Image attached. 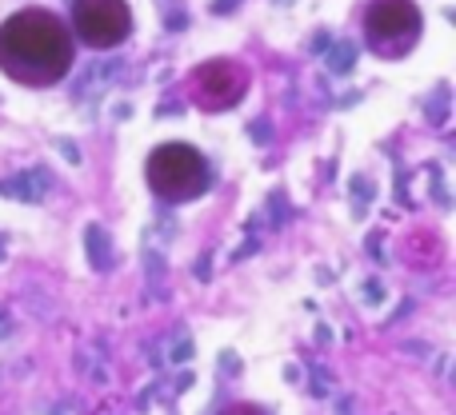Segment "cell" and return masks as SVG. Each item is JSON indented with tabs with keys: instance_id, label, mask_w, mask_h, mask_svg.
Segmentation results:
<instances>
[{
	"instance_id": "cell-1",
	"label": "cell",
	"mask_w": 456,
	"mask_h": 415,
	"mask_svg": "<svg viewBox=\"0 0 456 415\" xmlns=\"http://www.w3.org/2000/svg\"><path fill=\"white\" fill-rule=\"evenodd\" d=\"M68 60H73L68 37L49 13H20L0 28V64L25 84L61 80Z\"/></svg>"
},
{
	"instance_id": "cell-2",
	"label": "cell",
	"mask_w": 456,
	"mask_h": 415,
	"mask_svg": "<svg viewBox=\"0 0 456 415\" xmlns=\"http://www.w3.org/2000/svg\"><path fill=\"white\" fill-rule=\"evenodd\" d=\"M148 184L164 200H192L209 188V164L197 148L188 144H164L148 160Z\"/></svg>"
},
{
	"instance_id": "cell-3",
	"label": "cell",
	"mask_w": 456,
	"mask_h": 415,
	"mask_svg": "<svg viewBox=\"0 0 456 415\" xmlns=\"http://www.w3.org/2000/svg\"><path fill=\"white\" fill-rule=\"evenodd\" d=\"M76 28L92 49H112L128 32V8H124V0H80Z\"/></svg>"
},
{
	"instance_id": "cell-4",
	"label": "cell",
	"mask_w": 456,
	"mask_h": 415,
	"mask_svg": "<svg viewBox=\"0 0 456 415\" xmlns=\"http://www.w3.org/2000/svg\"><path fill=\"white\" fill-rule=\"evenodd\" d=\"M417 25H420V16L408 0H381L369 16V37L381 52L388 44V37H400V49H408L412 37H417Z\"/></svg>"
},
{
	"instance_id": "cell-5",
	"label": "cell",
	"mask_w": 456,
	"mask_h": 415,
	"mask_svg": "<svg viewBox=\"0 0 456 415\" xmlns=\"http://www.w3.org/2000/svg\"><path fill=\"white\" fill-rule=\"evenodd\" d=\"M245 92V72L236 64H204L197 72V100L204 108H228Z\"/></svg>"
},
{
	"instance_id": "cell-6",
	"label": "cell",
	"mask_w": 456,
	"mask_h": 415,
	"mask_svg": "<svg viewBox=\"0 0 456 415\" xmlns=\"http://www.w3.org/2000/svg\"><path fill=\"white\" fill-rule=\"evenodd\" d=\"M52 176L44 168H28V172H16L8 180H0V196H13V200H28V204H37L40 196L49 192Z\"/></svg>"
},
{
	"instance_id": "cell-7",
	"label": "cell",
	"mask_w": 456,
	"mask_h": 415,
	"mask_svg": "<svg viewBox=\"0 0 456 415\" xmlns=\"http://www.w3.org/2000/svg\"><path fill=\"white\" fill-rule=\"evenodd\" d=\"M85 240H88V260H92V268L104 272V268L112 264V256H109V236H104V228H100V224H88Z\"/></svg>"
},
{
	"instance_id": "cell-8",
	"label": "cell",
	"mask_w": 456,
	"mask_h": 415,
	"mask_svg": "<svg viewBox=\"0 0 456 415\" xmlns=\"http://www.w3.org/2000/svg\"><path fill=\"white\" fill-rule=\"evenodd\" d=\"M328 68L333 72H348L352 68V44H328Z\"/></svg>"
},
{
	"instance_id": "cell-9",
	"label": "cell",
	"mask_w": 456,
	"mask_h": 415,
	"mask_svg": "<svg viewBox=\"0 0 456 415\" xmlns=\"http://www.w3.org/2000/svg\"><path fill=\"white\" fill-rule=\"evenodd\" d=\"M188 355H192V343H188V336H180V340H176V347L168 352V359H188Z\"/></svg>"
},
{
	"instance_id": "cell-10",
	"label": "cell",
	"mask_w": 456,
	"mask_h": 415,
	"mask_svg": "<svg viewBox=\"0 0 456 415\" xmlns=\"http://www.w3.org/2000/svg\"><path fill=\"white\" fill-rule=\"evenodd\" d=\"M352 192H357V208H364L369 204V196H372V188H369V180H357L352 184Z\"/></svg>"
},
{
	"instance_id": "cell-11",
	"label": "cell",
	"mask_w": 456,
	"mask_h": 415,
	"mask_svg": "<svg viewBox=\"0 0 456 415\" xmlns=\"http://www.w3.org/2000/svg\"><path fill=\"white\" fill-rule=\"evenodd\" d=\"M224 415H264V411H260L257 403H233V407H228Z\"/></svg>"
},
{
	"instance_id": "cell-12",
	"label": "cell",
	"mask_w": 456,
	"mask_h": 415,
	"mask_svg": "<svg viewBox=\"0 0 456 415\" xmlns=\"http://www.w3.org/2000/svg\"><path fill=\"white\" fill-rule=\"evenodd\" d=\"M444 96H448V92L440 88V92H436V100H432V108H429L432 120H444Z\"/></svg>"
},
{
	"instance_id": "cell-13",
	"label": "cell",
	"mask_w": 456,
	"mask_h": 415,
	"mask_svg": "<svg viewBox=\"0 0 456 415\" xmlns=\"http://www.w3.org/2000/svg\"><path fill=\"white\" fill-rule=\"evenodd\" d=\"M364 300L376 304V300H381V283H364Z\"/></svg>"
},
{
	"instance_id": "cell-14",
	"label": "cell",
	"mask_w": 456,
	"mask_h": 415,
	"mask_svg": "<svg viewBox=\"0 0 456 415\" xmlns=\"http://www.w3.org/2000/svg\"><path fill=\"white\" fill-rule=\"evenodd\" d=\"M8 331H13V319H8V312H4V307H0V340H4Z\"/></svg>"
},
{
	"instance_id": "cell-15",
	"label": "cell",
	"mask_w": 456,
	"mask_h": 415,
	"mask_svg": "<svg viewBox=\"0 0 456 415\" xmlns=\"http://www.w3.org/2000/svg\"><path fill=\"white\" fill-rule=\"evenodd\" d=\"M0 256H4V252H0Z\"/></svg>"
}]
</instances>
